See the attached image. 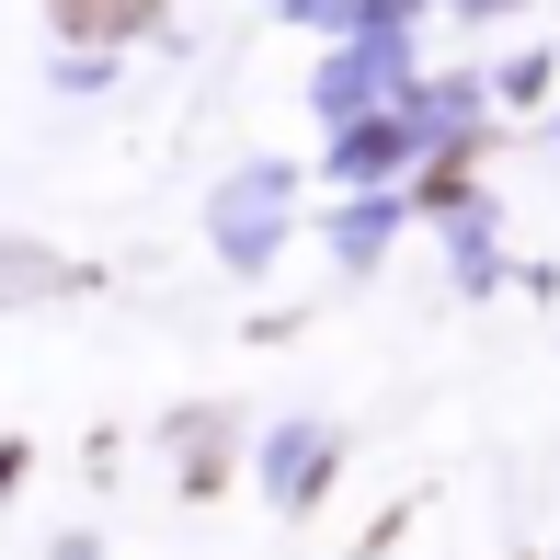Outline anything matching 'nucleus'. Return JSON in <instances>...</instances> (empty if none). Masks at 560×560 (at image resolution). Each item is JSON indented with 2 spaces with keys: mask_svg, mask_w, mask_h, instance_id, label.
Here are the masks:
<instances>
[{
  "mask_svg": "<svg viewBox=\"0 0 560 560\" xmlns=\"http://www.w3.org/2000/svg\"><path fill=\"white\" fill-rule=\"evenodd\" d=\"M46 12H58L69 23V35H149V23H161V0H46Z\"/></svg>",
  "mask_w": 560,
  "mask_h": 560,
  "instance_id": "1",
  "label": "nucleus"
}]
</instances>
